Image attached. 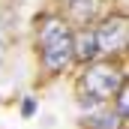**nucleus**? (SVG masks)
Here are the masks:
<instances>
[{
    "label": "nucleus",
    "mask_w": 129,
    "mask_h": 129,
    "mask_svg": "<svg viewBox=\"0 0 129 129\" xmlns=\"http://www.w3.org/2000/svg\"><path fill=\"white\" fill-rule=\"evenodd\" d=\"M39 48H42V66L54 75L63 72L72 60V30L63 18L48 15L39 24Z\"/></svg>",
    "instance_id": "f257e3e1"
},
{
    "label": "nucleus",
    "mask_w": 129,
    "mask_h": 129,
    "mask_svg": "<svg viewBox=\"0 0 129 129\" xmlns=\"http://www.w3.org/2000/svg\"><path fill=\"white\" fill-rule=\"evenodd\" d=\"M81 87L87 96H93L96 102H105L111 99L120 87H123V72L111 63H99V66H90L81 78Z\"/></svg>",
    "instance_id": "f03ea898"
},
{
    "label": "nucleus",
    "mask_w": 129,
    "mask_h": 129,
    "mask_svg": "<svg viewBox=\"0 0 129 129\" xmlns=\"http://www.w3.org/2000/svg\"><path fill=\"white\" fill-rule=\"evenodd\" d=\"M93 33H96L99 51H105V54H117V51H123V48H126V39H129L126 15H108Z\"/></svg>",
    "instance_id": "7ed1b4c3"
},
{
    "label": "nucleus",
    "mask_w": 129,
    "mask_h": 129,
    "mask_svg": "<svg viewBox=\"0 0 129 129\" xmlns=\"http://www.w3.org/2000/svg\"><path fill=\"white\" fill-rule=\"evenodd\" d=\"M99 54V45H96V33L93 30H78L72 33V60H81V63H90L96 60Z\"/></svg>",
    "instance_id": "20e7f679"
},
{
    "label": "nucleus",
    "mask_w": 129,
    "mask_h": 129,
    "mask_svg": "<svg viewBox=\"0 0 129 129\" xmlns=\"http://www.w3.org/2000/svg\"><path fill=\"white\" fill-rule=\"evenodd\" d=\"M120 126V120H114V117H93L90 120V129H117Z\"/></svg>",
    "instance_id": "39448f33"
},
{
    "label": "nucleus",
    "mask_w": 129,
    "mask_h": 129,
    "mask_svg": "<svg viewBox=\"0 0 129 129\" xmlns=\"http://www.w3.org/2000/svg\"><path fill=\"white\" fill-rule=\"evenodd\" d=\"M117 114H120V120H126V111H129V99H126V87H120L117 93Z\"/></svg>",
    "instance_id": "423d86ee"
},
{
    "label": "nucleus",
    "mask_w": 129,
    "mask_h": 129,
    "mask_svg": "<svg viewBox=\"0 0 129 129\" xmlns=\"http://www.w3.org/2000/svg\"><path fill=\"white\" fill-rule=\"evenodd\" d=\"M33 111H36V99H24V102H21V114H24V117H33Z\"/></svg>",
    "instance_id": "0eeeda50"
},
{
    "label": "nucleus",
    "mask_w": 129,
    "mask_h": 129,
    "mask_svg": "<svg viewBox=\"0 0 129 129\" xmlns=\"http://www.w3.org/2000/svg\"><path fill=\"white\" fill-rule=\"evenodd\" d=\"M66 3H72V0H66Z\"/></svg>",
    "instance_id": "6e6552de"
}]
</instances>
